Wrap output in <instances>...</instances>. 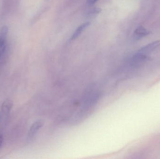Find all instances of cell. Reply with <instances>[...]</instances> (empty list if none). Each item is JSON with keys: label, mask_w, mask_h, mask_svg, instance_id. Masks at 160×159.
Wrapping results in <instances>:
<instances>
[{"label": "cell", "mask_w": 160, "mask_h": 159, "mask_svg": "<svg viewBox=\"0 0 160 159\" xmlns=\"http://www.w3.org/2000/svg\"><path fill=\"white\" fill-rule=\"evenodd\" d=\"M160 46V40L155 41V42H152V43L147 45L144 47L142 48L139 50L137 53L146 57L147 54L152 52L153 50H155L156 49L159 47Z\"/></svg>", "instance_id": "6da1fadb"}, {"label": "cell", "mask_w": 160, "mask_h": 159, "mask_svg": "<svg viewBox=\"0 0 160 159\" xmlns=\"http://www.w3.org/2000/svg\"><path fill=\"white\" fill-rule=\"evenodd\" d=\"M43 126V123L41 120L35 121L30 128L28 132V136L30 138L34 137Z\"/></svg>", "instance_id": "7a4b0ae2"}, {"label": "cell", "mask_w": 160, "mask_h": 159, "mask_svg": "<svg viewBox=\"0 0 160 159\" xmlns=\"http://www.w3.org/2000/svg\"><path fill=\"white\" fill-rule=\"evenodd\" d=\"M13 103L10 99H7L2 103L1 106V111L3 115H8L10 113L12 107Z\"/></svg>", "instance_id": "3957f363"}, {"label": "cell", "mask_w": 160, "mask_h": 159, "mask_svg": "<svg viewBox=\"0 0 160 159\" xmlns=\"http://www.w3.org/2000/svg\"><path fill=\"white\" fill-rule=\"evenodd\" d=\"M149 34V32L146 29L143 27H140L137 28L134 31L133 33V38L135 40H139L146 36Z\"/></svg>", "instance_id": "277c9868"}, {"label": "cell", "mask_w": 160, "mask_h": 159, "mask_svg": "<svg viewBox=\"0 0 160 159\" xmlns=\"http://www.w3.org/2000/svg\"><path fill=\"white\" fill-rule=\"evenodd\" d=\"M90 23L89 22H86V23H83V24L79 26L78 28L76 30L75 32L74 33L73 35H72V37H71V39L72 40H74V39L78 38L80 35L82 33V32L90 25Z\"/></svg>", "instance_id": "5b68a950"}, {"label": "cell", "mask_w": 160, "mask_h": 159, "mask_svg": "<svg viewBox=\"0 0 160 159\" xmlns=\"http://www.w3.org/2000/svg\"><path fill=\"white\" fill-rule=\"evenodd\" d=\"M6 39L0 37V58L2 57L5 50Z\"/></svg>", "instance_id": "8992f818"}, {"label": "cell", "mask_w": 160, "mask_h": 159, "mask_svg": "<svg viewBox=\"0 0 160 159\" xmlns=\"http://www.w3.org/2000/svg\"><path fill=\"white\" fill-rule=\"evenodd\" d=\"M8 32V27L7 26H3L1 29V31H0V37L6 39Z\"/></svg>", "instance_id": "52a82bcc"}, {"label": "cell", "mask_w": 160, "mask_h": 159, "mask_svg": "<svg viewBox=\"0 0 160 159\" xmlns=\"http://www.w3.org/2000/svg\"><path fill=\"white\" fill-rule=\"evenodd\" d=\"M98 1V0H88V3L90 5L93 4Z\"/></svg>", "instance_id": "ba28073f"}, {"label": "cell", "mask_w": 160, "mask_h": 159, "mask_svg": "<svg viewBox=\"0 0 160 159\" xmlns=\"http://www.w3.org/2000/svg\"><path fill=\"white\" fill-rule=\"evenodd\" d=\"M3 141V139L2 136L0 134V147L2 146V144Z\"/></svg>", "instance_id": "9c48e42d"}, {"label": "cell", "mask_w": 160, "mask_h": 159, "mask_svg": "<svg viewBox=\"0 0 160 159\" xmlns=\"http://www.w3.org/2000/svg\"><path fill=\"white\" fill-rule=\"evenodd\" d=\"M1 114H0V119H1Z\"/></svg>", "instance_id": "30bf717a"}]
</instances>
